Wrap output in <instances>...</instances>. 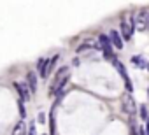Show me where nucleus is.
Segmentation results:
<instances>
[{
  "instance_id": "obj_1",
  "label": "nucleus",
  "mask_w": 149,
  "mask_h": 135,
  "mask_svg": "<svg viewBox=\"0 0 149 135\" xmlns=\"http://www.w3.org/2000/svg\"><path fill=\"white\" fill-rule=\"evenodd\" d=\"M68 74H70V67H61V69L54 74V83L51 86V95L63 91V88H65V84L68 81Z\"/></svg>"
},
{
  "instance_id": "obj_2",
  "label": "nucleus",
  "mask_w": 149,
  "mask_h": 135,
  "mask_svg": "<svg viewBox=\"0 0 149 135\" xmlns=\"http://www.w3.org/2000/svg\"><path fill=\"white\" fill-rule=\"evenodd\" d=\"M133 19V26L137 28V30H146V28H149V11H142V13H139L135 18H132Z\"/></svg>"
},
{
  "instance_id": "obj_3",
  "label": "nucleus",
  "mask_w": 149,
  "mask_h": 135,
  "mask_svg": "<svg viewBox=\"0 0 149 135\" xmlns=\"http://www.w3.org/2000/svg\"><path fill=\"white\" fill-rule=\"evenodd\" d=\"M112 61H114V67H116V69H118V72L121 74V77H123V81H125V84H126V90H128V93H132L133 91V86H132V81H130V76H128V72L125 70V65L114 56L112 58Z\"/></svg>"
},
{
  "instance_id": "obj_4",
  "label": "nucleus",
  "mask_w": 149,
  "mask_h": 135,
  "mask_svg": "<svg viewBox=\"0 0 149 135\" xmlns=\"http://www.w3.org/2000/svg\"><path fill=\"white\" fill-rule=\"evenodd\" d=\"M98 44H100V47H102L105 58H111V60H112L114 54H112V44H111L109 35H100V37H98Z\"/></svg>"
},
{
  "instance_id": "obj_5",
  "label": "nucleus",
  "mask_w": 149,
  "mask_h": 135,
  "mask_svg": "<svg viewBox=\"0 0 149 135\" xmlns=\"http://www.w3.org/2000/svg\"><path fill=\"white\" fill-rule=\"evenodd\" d=\"M133 19L130 18V19H123V23H121V37L125 39V40H130L132 39V35H133Z\"/></svg>"
},
{
  "instance_id": "obj_6",
  "label": "nucleus",
  "mask_w": 149,
  "mask_h": 135,
  "mask_svg": "<svg viewBox=\"0 0 149 135\" xmlns=\"http://www.w3.org/2000/svg\"><path fill=\"white\" fill-rule=\"evenodd\" d=\"M135 100H133V97L130 95V93H126L125 97H123V111L126 112V114H133L135 112Z\"/></svg>"
},
{
  "instance_id": "obj_7",
  "label": "nucleus",
  "mask_w": 149,
  "mask_h": 135,
  "mask_svg": "<svg viewBox=\"0 0 149 135\" xmlns=\"http://www.w3.org/2000/svg\"><path fill=\"white\" fill-rule=\"evenodd\" d=\"M109 39H111L112 47H116V49H123V39H121V33H119L118 30H112L111 35H109Z\"/></svg>"
},
{
  "instance_id": "obj_8",
  "label": "nucleus",
  "mask_w": 149,
  "mask_h": 135,
  "mask_svg": "<svg viewBox=\"0 0 149 135\" xmlns=\"http://www.w3.org/2000/svg\"><path fill=\"white\" fill-rule=\"evenodd\" d=\"M14 88L18 90L19 98H21L23 102L30 98V90H28V84H23V83H14Z\"/></svg>"
},
{
  "instance_id": "obj_9",
  "label": "nucleus",
  "mask_w": 149,
  "mask_h": 135,
  "mask_svg": "<svg viewBox=\"0 0 149 135\" xmlns=\"http://www.w3.org/2000/svg\"><path fill=\"white\" fill-rule=\"evenodd\" d=\"M47 69H49V60L40 58V60L37 61V70H39V76H40L42 79L47 76Z\"/></svg>"
},
{
  "instance_id": "obj_10",
  "label": "nucleus",
  "mask_w": 149,
  "mask_h": 135,
  "mask_svg": "<svg viewBox=\"0 0 149 135\" xmlns=\"http://www.w3.org/2000/svg\"><path fill=\"white\" fill-rule=\"evenodd\" d=\"M26 84H28L30 93H35V91H37V74H35V72H28Z\"/></svg>"
},
{
  "instance_id": "obj_11",
  "label": "nucleus",
  "mask_w": 149,
  "mask_h": 135,
  "mask_svg": "<svg viewBox=\"0 0 149 135\" xmlns=\"http://www.w3.org/2000/svg\"><path fill=\"white\" fill-rule=\"evenodd\" d=\"M11 135H26V125H25V121H18L16 126L13 128Z\"/></svg>"
},
{
  "instance_id": "obj_12",
  "label": "nucleus",
  "mask_w": 149,
  "mask_h": 135,
  "mask_svg": "<svg viewBox=\"0 0 149 135\" xmlns=\"http://www.w3.org/2000/svg\"><path fill=\"white\" fill-rule=\"evenodd\" d=\"M132 63H135V67H139V69H146V67H147V63H146V60L142 56H133Z\"/></svg>"
},
{
  "instance_id": "obj_13",
  "label": "nucleus",
  "mask_w": 149,
  "mask_h": 135,
  "mask_svg": "<svg viewBox=\"0 0 149 135\" xmlns=\"http://www.w3.org/2000/svg\"><path fill=\"white\" fill-rule=\"evenodd\" d=\"M90 47H97V44H95L93 40H86L84 44H81V46L77 47V53H83V51H86V49H90Z\"/></svg>"
},
{
  "instance_id": "obj_14",
  "label": "nucleus",
  "mask_w": 149,
  "mask_h": 135,
  "mask_svg": "<svg viewBox=\"0 0 149 135\" xmlns=\"http://www.w3.org/2000/svg\"><path fill=\"white\" fill-rule=\"evenodd\" d=\"M26 135H37V133H35V123H33V121H30V125H28V132H26Z\"/></svg>"
},
{
  "instance_id": "obj_15",
  "label": "nucleus",
  "mask_w": 149,
  "mask_h": 135,
  "mask_svg": "<svg viewBox=\"0 0 149 135\" xmlns=\"http://www.w3.org/2000/svg\"><path fill=\"white\" fill-rule=\"evenodd\" d=\"M140 116H142V119H147V109H146V105H140Z\"/></svg>"
},
{
  "instance_id": "obj_16",
  "label": "nucleus",
  "mask_w": 149,
  "mask_h": 135,
  "mask_svg": "<svg viewBox=\"0 0 149 135\" xmlns=\"http://www.w3.org/2000/svg\"><path fill=\"white\" fill-rule=\"evenodd\" d=\"M19 114H21V118H25V116H26L25 107H23V100H19Z\"/></svg>"
},
{
  "instance_id": "obj_17",
  "label": "nucleus",
  "mask_w": 149,
  "mask_h": 135,
  "mask_svg": "<svg viewBox=\"0 0 149 135\" xmlns=\"http://www.w3.org/2000/svg\"><path fill=\"white\" fill-rule=\"evenodd\" d=\"M37 123H46V114H44V112H40V114L37 116Z\"/></svg>"
},
{
  "instance_id": "obj_18",
  "label": "nucleus",
  "mask_w": 149,
  "mask_h": 135,
  "mask_svg": "<svg viewBox=\"0 0 149 135\" xmlns=\"http://www.w3.org/2000/svg\"><path fill=\"white\" fill-rule=\"evenodd\" d=\"M132 135H137V128H133V126H132Z\"/></svg>"
},
{
  "instance_id": "obj_19",
  "label": "nucleus",
  "mask_w": 149,
  "mask_h": 135,
  "mask_svg": "<svg viewBox=\"0 0 149 135\" xmlns=\"http://www.w3.org/2000/svg\"><path fill=\"white\" fill-rule=\"evenodd\" d=\"M42 135H47V133H42Z\"/></svg>"
},
{
  "instance_id": "obj_20",
  "label": "nucleus",
  "mask_w": 149,
  "mask_h": 135,
  "mask_svg": "<svg viewBox=\"0 0 149 135\" xmlns=\"http://www.w3.org/2000/svg\"><path fill=\"white\" fill-rule=\"evenodd\" d=\"M147 69H149V67H147Z\"/></svg>"
}]
</instances>
